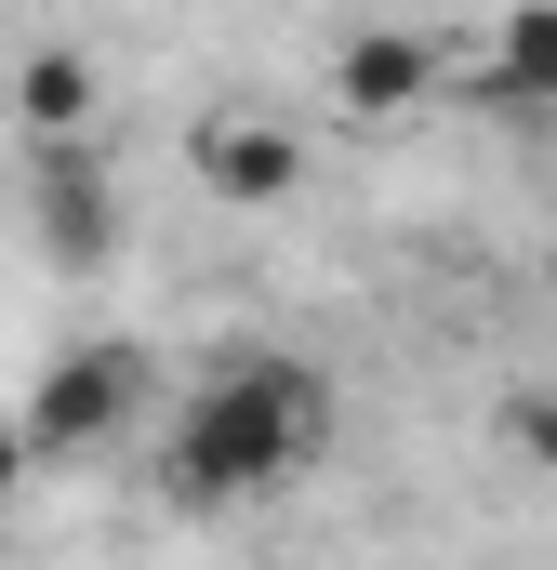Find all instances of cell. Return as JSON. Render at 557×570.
<instances>
[{
    "label": "cell",
    "mask_w": 557,
    "mask_h": 570,
    "mask_svg": "<svg viewBox=\"0 0 557 570\" xmlns=\"http://www.w3.org/2000/svg\"><path fill=\"white\" fill-rule=\"evenodd\" d=\"M332 425H345V385L305 358V345H226L159 425H146V478L159 504L186 518H240V504H278L332 464Z\"/></svg>",
    "instance_id": "obj_1"
},
{
    "label": "cell",
    "mask_w": 557,
    "mask_h": 570,
    "mask_svg": "<svg viewBox=\"0 0 557 570\" xmlns=\"http://www.w3.org/2000/svg\"><path fill=\"white\" fill-rule=\"evenodd\" d=\"M146 425H159V372H146V345H120V332L40 358V385L13 399L27 464H94V451H120V438H146Z\"/></svg>",
    "instance_id": "obj_2"
},
{
    "label": "cell",
    "mask_w": 557,
    "mask_h": 570,
    "mask_svg": "<svg viewBox=\"0 0 557 570\" xmlns=\"http://www.w3.org/2000/svg\"><path fill=\"white\" fill-rule=\"evenodd\" d=\"M27 226H40V253L53 266H120V173H107V146L94 134H53L27 146Z\"/></svg>",
    "instance_id": "obj_3"
},
{
    "label": "cell",
    "mask_w": 557,
    "mask_h": 570,
    "mask_svg": "<svg viewBox=\"0 0 557 570\" xmlns=\"http://www.w3.org/2000/svg\"><path fill=\"white\" fill-rule=\"evenodd\" d=\"M186 173H199V199H226V213H278V199H305V134H292L278 107H213V120L186 134Z\"/></svg>",
    "instance_id": "obj_4"
},
{
    "label": "cell",
    "mask_w": 557,
    "mask_h": 570,
    "mask_svg": "<svg viewBox=\"0 0 557 570\" xmlns=\"http://www.w3.org/2000/svg\"><path fill=\"white\" fill-rule=\"evenodd\" d=\"M438 67H451V40H424V27H359L345 53H332V94L359 107V120H399L438 94Z\"/></svg>",
    "instance_id": "obj_5"
},
{
    "label": "cell",
    "mask_w": 557,
    "mask_h": 570,
    "mask_svg": "<svg viewBox=\"0 0 557 570\" xmlns=\"http://www.w3.org/2000/svg\"><path fill=\"white\" fill-rule=\"evenodd\" d=\"M478 94L491 107H557V0H505L478 27Z\"/></svg>",
    "instance_id": "obj_6"
},
{
    "label": "cell",
    "mask_w": 557,
    "mask_h": 570,
    "mask_svg": "<svg viewBox=\"0 0 557 570\" xmlns=\"http://www.w3.org/2000/svg\"><path fill=\"white\" fill-rule=\"evenodd\" d=\"M53 134H94V53L80 40L13 53V146H53Z\"/></svg>",
    "instance_id": "obj_7"
},
{
    "label": "cell",
    "mask_w": 557,
    "mask_h": 570,
    "mask_svg": "<svg viewBox=\"0 0 557 570\" xmlns=\"http://www.w3.org/2000/svg\"><path fill=\"white\" fill-rule=\"evenodd\" d=\"M505 451L557 491V385H518V399H505Z\"/></svg>",
    "instance_id": "obj_8"
},
{
    "label": "cell",
    "mask_w": 557,
    "mask_h": 570,
    "mask_svg": "<svg viewBox=\"0 0 557 570\" xmlns=\"http://www.w3.org/2000/svg\"><path fill=\"white\" fill-rule=\"evenodd\" d=\"M27 478H40V464H27V438H13V412H0V504H13Z\"/></svg>",
    "instance_id": "obj_9"
}]
</instances>
